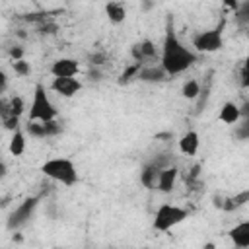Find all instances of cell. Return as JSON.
Segmentation results:
<instances>
[{"label": "cell", "instance_id": "obj_4", "mask_svg": "<svg viewBox=\"0 0 249 249\" xmlns=\"http://www.w3.org/2000/svg\"><path fill=\"white\" fill-rule=\"evenodd\" d=\"M187 218H189V210L187 208H181V206L171 204V202H163L156 210V214H154V230H158V231H169L171 228L179 226Z\"/></svg>", "mask_w": 249, "mask_h": 249}, {"label": "cell", "instance_id": "obj_25", "mask_svg": "<svg viewBox=\"0 0 249 249\" xmlns=\"http://www.w3.org/2000/svg\"><path fill=\"white\" fill-rule=\"evenodd\" d=\"M8 54H10V58L12 60H19V58H23V49L21 47H10V51H8Z\"/></svg>", "mask_w": 249, "mask_h": 249}, {"label": "cell", "instance_id": "obj_32", "mask_svg": "<svg viewBox=\"0 0 249 249\" xmlns=\"http://www.w3.org/2000/svg\"><path fill=\"white\" fill-rule=\"evenodd\" d=\"M198 169H200V165H195V167L191 169V179H195V177H198Z\"/></svg>", "mask_w": 249, "mask_h": 249}, {"label": "cell", "instance_id": "obj_2", "mask_svg": "<svg viewBox=\"0 0 249 249\" xmlns=\"http://www.w3.org/2000/svg\"><path fill=\"white\" fill-rule=\"evenodd\" d=\"M41 173L64 187H72L78 183L80 175L70 158H51L41 165Z\"/></svg>", "mask_w": 249, "mask_h": 249}, {"label": "cell", "instance_id": "obj_20", "mask_svg": "<svg viewBox=\"0 0 249 249\" xmlns=\"http://www.w3.org/2000/svg\"><path fill=\"white\" fill-rule=\"evenodd\" d=\"M25 111V101L23 97L19 95H14L12 99H8V115H14V117H21Z\"/></svg>", "mask_w": 249, "mask_h": 249}, {"label": "cell", "instance_id": "obj_7", "mask_svg": "<svg viewBox=\"0 0 249 249\" xmlns=\"http://www.w3.org/2000/svg\"><path fill=\"white\" fill-rule=\"evenodd\" d=\"M51 89L62 97H74L80 89H82V82L76 80V76L70 78H54L51 82Z\"/></svg>", "mask_w": 249, "mask_h": 249}, {"label": "cell", "instance_id": "obj_3", "mask_svg": "<svg viewBox=\"0 0 249 249\" xmlns=\"http://www.w3.org/2000/svg\"><path fill=\"white\" fill-rule=\"evenodd\" d=\"M56 115H58V111H56L54 103L51 101L47 88L43 84H37L33 89L27 121H53V119H56Z\"/></svg>", "mask_w": 249, "mask_h": 249}, {"label": "cell", "instance_id": "obj_22", "mask_svg": "<svg viewBox=\"0 0 249 249\" xmlns=\"http://www.w3.org/2000/svg\"><path fill=\"white\" fill-rule=\"evenodd\" d=\"M140 68H142V62H134V64H130V66H128V68H126V70L121 74V78H119V84H128L130 80H134Z\"/></svg>", "mask_w": 249, "mask_h": 249}, {"label": "cell", "instance_id": "obj_28", "mask_svg": "<svg viewBox=\"0 0 249 249\" xmlns=\"http://www.w3.org/2000/svg\"><path fill=\"white\" fill-rule=\"evenodd\" d=\"M6 115H8V101L0 97V121H2Z\"/></svg>", "mask_w": 249, "mask_h": 249}, {"label": "cell", "instance_id": "obj_31", "mask_svg": "<svg viewBox=\"0 0 249 249\" xmlns=\"http://www.w3.org/2000/svg\"><path fill=\"white\" fill-rule=\"evenodd\" d=\"M241 84H243V88L249 84V82H247V66H245V64L241 66Z\"/></svg>", "mask_w": 249, "mask_h": 249}, {"label": "cell", "instance_id": "obj_1", "mask_svg": "<svg viewBox=\"0 0 249 249\" xmlns=\"http://www.w3.org/2000/svg\"><path fill=\"white\" fill-rule=\"evenodd\" d=\"M198 60V54L189 49L177 35L173 27V18H167L165 23V35L161 43V53H160V64L167 72V76H177L189 70L195 62Z\"/></svg>", "mask_w": 249, "mask_h": 249}, {"label": "cell", "instance_id": "obj_30", "mask_svg": "<svg viewBox=\"0 0 249 249\" xmlns=\"http://www.w3.org/2000/svg\"><path fill=\"white\" fill-rule=\"evenodd\" d=\"M6 175H8V165L4 163V160H0V181H2Z\"/></svg>", "mask_w": 249, "mask_h": 249}, {"label": "cell", "instance_id": "obj_15", "mask_svg": "<svg viewBox=\"0 0 249 249\" xmlns=\"http://www.w3.org/2000/svg\"><path fill=\"white\" fill-rule=\"evenodd\" d=\"M158 173H160V167H158L156 163H148V165H144V169L140 171V183H142L146 189H156Z\"/></svg>", "mask_w": 249, "mask_h": 249}, {"label": "cell", "instance_id": "obj_21", "mask_svg": "<svg viewBox=\"0 0 249 249\" xmlns=\"http://www.w3.org/2000/svg\"><path fill=\"white\" fill-rule=\"evenodd\" d=\"M247 200H249V191H243L241 195H237L233 198H226V204H222V208L224 210H235V208L243 206Z\"/></svg>", "mask_w": 249, "mask_h": 249}, {"label": "cell", "instance_id": "obj_13", "mask_svg": "<svg viewBox=\"0 0 249 249\" xmlns=\"http://www.w3.org/2000/svg\"><path fill=\"white\" fill-rule=\"evenodd\" d=\"M230 237H231L235 247L247 249L249 247V222H241L235 228H231L230 230Z\"/></svg>", "mask_w": 249, "mask_h": 249}, {"label": "cell", "instance_id": "obj_24", "mask_svg": "<svg viewBox=\"0 0 249 249\" xmlns=\"http://www.w3.org/2000/svg\"><path fill=\"white\" fill-rule=\"evenodd\" d=\"M2 124H4V128L6 130H16L18 126H19V117H14V115H6L4 119H2Z\"/></svg>", "mask_w": 249, "mask_h": 249}, {"label": "cell", "instance_id": "obj_29", "mask_svg": "<svg viewBox=\"0 0 249 249\" xmlns=\"http://www.w3.org/2000/svg\"><path fill=\"white\" fill-rule=\"evenodd\" d=\"M224 4H226V8H230V10H233V12L239 8V2H237V0H224Z\"/></svg>", "mask_w": 249, "mask_h": 249}, {"label": "cell", "instance_id": "obj_14", "mask_svg": "<svg viewBox=\"0 0 249 249\" xmlns=\"http://www.w3.org/2000/svg\"><path fill=\"white\" fill-rule=\"evenodd\" d=\"M8 150L12 156H21L25 152V130L21 126H18L16 130H12V138H10V144H8Z\"/></svg>", "mask_w": 249, "mask_h": 249}, {"label": "cell", "instance_id": "obj_5", "mask_svg": "<svg viewBox=\"0 0 249 249\" xmlns=\"http://www.w3.org/2000/svg\"><path fill=\"white\" fill-rule=\"evenodd\" d=\"M37 204H39V196H27L23 202H19V204L10 212V216H8V220H6V228H8L10 231H16V230H19L21 226H25V224L33 218V212H35Z\"/></svg>", "mask_w": 249, "mask_h": 249}, {"label": "cell", "instance_id": "obj_10", "mask_svg": "<svg viewBox=\"0 0 249 249\" xmlns=\"http://www.w3.org/2000/svg\"><path fill=\"white\" fill-rule=\"evenodd\" d=\"M136 78L140 80V82H163V80H167V72L161 68V64H150V66H144L142 64V68L138 70V74H136Z\"/></svg>", "mask_w": 249, "mask_h": 249}, {"label": "cell", "instance_id": "obj_16", "mask_svg": "<svg viewBox=\"0 0 249 249\" xmlns=\"http://www.w3.org/2000/svg\"><path fill=\"white\" fill-rule=\"evenodd\" d=\"M105 14L109 18V21L113 23H123L124 18H126V8L121 4V2H109L105 6Z\"/></svg>", "mask_w": 249, "mask_h": 249}, {"label": "cell", "instance_id": "obj_18", "mask_svg": "<svg viewBox=\"0 0 249 249\" xmlns=\"http://www.w3.org/2000/svg\"><path fill=\"white\" fill-rule=\"evenodd\" d=\"M181 95L185 99H196L200 95V84L196 80H185L183 86H181Z\"/></svg>", "mask_w": 249, "mask_h": 249}, {"label": "cell", "instance_id": "obj_12", "mask_svg": "<svg viewBox=\"0 0 249 249\" xmlns=\"http://www.w3.org/2000/svg\"><path fill=\"white\" fill-rule=\"evenodd\" d=\"M218 119L224 123V124H235L239 119H241V109L237 103L233 101H226L218 113Z\"/></svg>", "mask_w": 249, "mask_h": 249}, {"label": "cell", "instance_id": "obj_23", "mask_svg": "<svg viewBox=\"0 0 249 249\" xmlns=\"http://www.w3.org/2000/svg\"><path fill=\"white\" fill-rule=\"evenodd\" d=\"M12 68H14V72L18 74V76H29L31 74V66H29V62L25 60V58H19V60H12Z\"/></svg>", "mask_w": 249, "mask_h": 249}, {"label": "cell", "instance_id": "obj_11", "mask_svg": "<svg viewBox=\"0 0 249 249\" xmlns=\"http://www.w3.org/2000/svg\"><path fill=\"white\" fill-rule=\"evenodd\" d=\"M198 146H200V136L196 130H187L179 138V150L185 156H195L198 152Z\"/></svg>", "mask_w": 249, "mask_h": 249}, {"label": "cell", "instance_id": "obj_17", "mask_svg": "<svg viewBox=\"0 0 249 249\" xmlns=\"http://www.w3.org/2000/svg\"><path fill=\"white\" fill-rule=\"evenodd\" d=\"M136 47H138V53H140V60H142V64H144V62H148V60L158 58V47H156V43H154V41L144 39V41L136 43Z\"/></svg>", "mask_w": 249, "mask_h": 249}, {"label": "cell", "instance_id": "obj_27", "mask_svg": "<svg viewBox=\"0 0 249 249\" xmlns=\"http://www.w3.org/2000/svg\"><path fill=\"white\" fill-rule=\"evenodd\" d=\"M8 89V76H6V72H4V68L0 66V97H2V93Z\"/></svg>", "mask_w": 249, "mask_h": 249}, {"label": "cell", "instance_id": "obj_9", "mask_svg": "<svg viewBox=\"0 0 249 249\" xmlns=\"http://www.w3.org/2000/svg\"><path fill=\"white\" fill-rule=\"evenodd\" d=\"M80 72V64L78 60L74 58H68V56H62V58H56L51 66V74L54 78H70V76H76Z\"/></svg>", "mask_w": 249, "mask_h": 249}, {"label": "cell", "instance_id": "obj_6", "mask_svg": "<svg viewBox=\"0 0 249 249\" xmlns=\"http://www.w3.org/2000/svg\"><path fill=\"white\" fill-rule=\"evenodd\" d=\"M193 47L198 53H216L224 47V31L222 25L206 31H198L193 35Z\"/></svg>", "mask_w": 249, "mask_h": 249}, {"label": "cell", "instance_id": "obj_19", "mask_svg": "<svg viewBox=\"0 0 249 249\" xmlns=\"http://www.w3.org/2000/svg\"><path fill=\"white\" fill-rule=\"evenodd\" d=\"M23 130L31 138H47V134H45V123L43 121H27V124H25Z\"/></svg>", "mask_w": 249, "mask_h": 249}, {"label": "cell", "instance_id": "obj_26", "mask_svg": "<svg viewBox=\"0 0 249 249\" xmlns=\"http://www.w3.org/2000/svg\"><path fill=\"white\" fill-rule=\"evenodd\" d=\"M107 58V54L105 53H93L91 56H89V64H93V66H99V64H103V60Z\"/></svg>", "mask_w": 249, "mask_h": 249}, {"label": "cell", "instance_id": "obj_8", "mask_svg": "<svg viewBox=\"0 0 249 249\" xmlns=\"http://www.w3.org/2000/svg\"><path fill=\"white\" fill-rule=\"evenodd\" d=\"M177 177H179V169L173 167V165H165L160 169L158 173V181H156V189L163 195L171 193L175 189V183H177Z\"/></svg>", "mask_w": 249, "mask_h": 249}]
</instances>
